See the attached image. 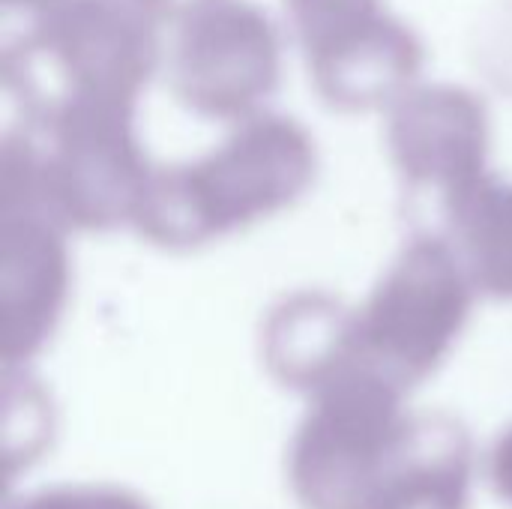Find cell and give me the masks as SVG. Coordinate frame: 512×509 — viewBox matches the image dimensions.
I'll list each match as a JSON object with an SVG mask.
<instances>
[{"instance_id": "cell-7", "label": "cell", "mask_w": 512, "mask_h": 509, "mask_svg": "<svg viewBox=\"0 0 512 509\" xmlns=\"http://www.w3.org/2000/svg\"><path fill=\"white\" fill-rule=\"evenodd\" d=\"M384 114L387 156L405 192L432 198L441 213L492 171V117L471 87L417 81Z\"/></svg>"}, {"instance_id": "cell-9", "label": "cell", "mask_w": 512, "mask_h": 509, "mask_svg": "<svg viewBox=\"0 0 512 509\" xmlns=\"http://www.w3.org/2000/svg\"><path fill=\"white\" fill-rule=\"evenodd\" d=\"M441 216L477 291L512 300V180L489 171Z\"/></svg>"}, {"instance_id": "cell-8", "label": "cell", "mask_w": 512, "mask_h": 509, "mask_svg": "<svg viewBox=\"0 0 512 509\" xmlns=\"http://www.w3.org/2000/svg\"><path fill=\"white\" fill-rule=\"evenodd\" d=\"M69 234L39 210H0V297L6 351H30L57 321L69 279Z\"/></svg>"}, {"instance_id": "cell-1", "label": "cell", "mask_w": 512, "mask_h": 509, "mask_svg": "<svg viewBox=\"0 0 512 509\" xmlns=\"http://www.w3.org/2000/svg\"><path fill=\"white\" fill-rule=\"evenodd\" d=\"M318 174L312 132L276 111L231 123L207 153L156 165L132 231L168 252H192L294 207Z\"/></svg>"}, {"instance_id": "cell-2", "label": "cell", "mask_w": 512, "mask_h": 509, "mask_svg": "<svg viewBox=\"0 0 512 509\" xmlns=\"http://www.w3.org/2000/svg\"><path fill=\"white\" fill-rule=\"evenodd\" d=\"M129 108L24 117L0 150V210H39L66 231L132 228L156 165Z\"/></svg>"}, {"instance_id": "cell-6", "label": "cell", "mask_w": 512, "mask_h": 509, "mask_svg": "<svg viewBox=\"0 0 512 509\" xmlns=\"http://www.w3.org/2000/svg\"><path fill=\"white\" fill-rule=\"evenodd\" d=\"M477 294L453 240L420 231L354 312V351L390 372H423L459 336Z\"/></svg>"}, {"instance_id": "cell-10", "label": "cell", "mask_w": 512, "mask_h": 509, "mask_svg": "<svg viewBox=\"0 0 512 509\" xmlns=\"http://www.w3.org/2000/svg\"><path fill=\"white\" fill-rule=\"evenodd\" d=\"M129 3H135L141 12H147L153 21H159L162 27L168 24H177V21H183L186 15H192V12H198L201 6H207V3H213V0H129Z\"/></svg>"}, {"instance_id": "cell-5", "label": "cell", "mask_w": 512, "mask_h": 509, "mask_svg": "<svg viewBox=\"0 0 512 509\" xmlns=\"http://www.w3.org/2000/svg\"><path fill=\"white\" fill-rule=\"evenodd\" d=\"M285 36L252 0H213L171 24L165 81L192 114L240 123L267 111L282 78Z\"/></svg>"}, {"instance_id": "cell-3", "label": "cell", "mask_w": 512, "mask_h": 509, "mask_svg": "<svg viewBox=\"0 0 512 509\" xmlns=\"http://www.w3.org/2000/svg\"><path fill=\"white\" fill-rule=\"evenodd\" d=\"M159 27L129 0H54L3 33V84L24 117L81 105L138 111L165 57Z\"/></svg>"}, {"instance_id": "cell-11", "label": "cell", "mask_w": 512, "mask_h": 509, "mask_svg": "<svg viewBox=\"0 0 512 509\" xmlns=\"http://www.w3.org/2000/svg\"><path fill=\"white\" fill-rule=\"evenodd\" d=\"M48 3L54 0H0V9H3V33L24 24L27 18H33L36 12H42Z\"/></svg>"}, {"instance_id": "cell-4", "label": "cell", "mask_w": 512, "mask_h": 509, "mask_svg": "<svg viewBox=\"0 0 512 509\" xmlns=\"http://www.w3.org/2000/svg\"><path fill=\"white\" fill-rule=\"evenodd\" d=\"M318 96L336 111H387L423 81L426 48L387 0H282Z\"/></svg>"}]
</instances>
